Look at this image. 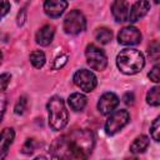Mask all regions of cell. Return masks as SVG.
<instances>
[{"instance_id":"cell-26","label":"cell","mask_w":160,"mask_h":160,"mask_svg":"<svg viewBox=\"0 0 160 160\" xmlns=\"http://www.w3.org/2000/svg\"><path fill=\"white\" fill-rule=\"evenodd\" d=\"M34 149H35V148H34V140L28 139V140L25 141L22 149H21V152H22V154H26V155H30V154L34 152Z\"/></svg>"},{"instance_id":"cell-33","label":"cell","mask_w":160,"mask_h":160,"mask_svg":"<svg viewBox=\"0 0 160 160\" xmlns=\"http://www.w3.org/2000/svg\"><path fill=\"white\" fill-rule=\"evenodd\" d=\"M15 1H20V0H15Z\"/></svg>"},{"instance_id":"cell-31","label":"cell","mask_w":160,"mask_h":160,"mask_svg":"<svg viewBox=\"0 0 160 160\" xmlns=\"http://www.w3.org/2000/svg\"><path fill=\"white\" fill-rule=\"evenodd\" d=\"M1 60H2V54H1V51H0V64H1Z\"/></svg>"},{"instance_id":"cell-20","label":"cell","mask_w":160,"mask_h":160,"mask_svg":"<svg viewBox=\"0 0 160 160\" xmlns=\"http://www.w3.org/2000/svg\"><path fill=\"white\" fill-rule=\"evenodd\" d=\"M26 106H28V100H26L25 96H21V98L16 101V104H15L14 112H15L16 115H22V114L25 112V110H26Z\"/></svg>"},{"instance_id":"cell-1","label":"cell","mask_w":160,"mask_h":160,"mask_svg":"<svg viewBox=\"0 0 160 160\" xmlns=\"http://www.w3.org/2000/svg\"><path fill=\"white\" fill-rule=\"evenodd\" d=\"M94 134L89 129L74 130L58 138L50 150L58 159H86L94 149Z\"/></svg>"},{"instance_id":"cell-12","label":"cell","mask_w":160,"mask_h":160,"mask_svg":"<svg viewBox=\"0 0 160 160\" xmlns=\"http://www.w3.org/2000/svg\"><path fill=\"white\" fill-rule=\"evenodd\" d=\"M129 10H130V6L126 0H114L111 5L112 16L118 22H124L128 20Z\"/></svg>"},{"instance_id":"cell-25","label":"cell","mask_w":160,"mask_h":160,"mask_svg":"<svg viewBox=\"0 0 160 160\" xmlns=\"http://www.w3.org/2000/svg\"><path fill=\"white\" fill-rule=\"evenodd\" d=\"M159 71H160V66H159V64L154 65V68H152V69L150 70V72H149V79H150L151 81H154V82H159V81H160Z\"/></svg>"},{"instance_id":"cell-11","label":"cell","mask_w":160,"mask_h":160,"mask_svg":"<svg viewBox=\"0 0 160 160\" xmlns=\"http://www.w3.org/2000/svg\"><path fill=\"white\" fill-rule=\"evenodd\" d=\"M150 10V2L148 0H138L131 9L129 10V16L128 20L130 22H136L141 18H144Z\"/></svg>"},{"instance_id":"cell-18","label":"cell","mask_w":160,"mask_h":160,"mask_svg":"<svg viewBox=\"0 0 160 160\" xmlns=\"http://www.w3.org/2000/svg\"><path fill=\"white\" fill-rule=\"evenodd\" d=\"M146 102L151 106H159L160 105V88L159 86H154L148 91Z\"/></svg>"},{"instance_id":"cell-15","label":"cell","mask_w":160,"mask_h":160,"mask_svg":"<svg viewBox=\"0 0 160 160\" xmlns=\"http://www.w3.org/2000/svg\"><path fill=\"white\" fill-rule=\"evenodd\" d=\"M86 98L85 95L80 94V92H72L69 99H68V102H69V106L74 110V111H81L85 106H86Z\"/></svg>"},{"instance_id":"cell-22","label":"cell","mask_w":160,"mask_h":160,"mask_svg":"<svg viewBox=\"0 0 160 160\" xmlns=\"http://www.w3.org/2000/svg\"><path fill=\"white\" fill-rule=\"evenodd\" d=\"M149 55L150 58H152L154 60H158L159 59V55H160V50H159V42L158 41H154L150 48H149Z\"/></svg>"},{"instance_id":"cell-3","label":"cell","mask_w":160,"mask_h":160,"mask_svg":"<svg viewBox=\"0 0 160 160\" xmlns=\"http://www.w3.org/2000/svg\"><path fill=\"white\" fill-rule=\"evenodd\" d=\"M49 125L52 130H61L66 126L69 114L65 108V102L60 96H52L48 102Z\"/></svg>"},{"instance_id":"cell-24","label":"cell","mask_w":160,"mask_h":160,"mask_svg":"<svg viewBox=\"0 0 160 160\" xmlns=\"http://www.w3.org/2000/svg\"><path fill=\"white\" fill-rule=\"evenodd\" d=\"M10 79H11V75L8 74V72H4L0 75V92L6 90L9 82H10Z\"/></svg>"},{"instance_id":"cell-10","label":"cell","mask_w":160,"mask_h":160,"mask_svg":"<svg viewBox=\"0 0 160 160\" xmlns=\"http://www.w3.org/2000/svg\"><path fill=\"white\" fill-rule=\"evenodd\" d=\"M68 8L66 0H45L44 2V11L48 16L56 19L64 14Z\"/></svg>"},{"instance_id":"cell-7","label":"cell","mask_w":160,"mask_h":160,"mask_svg":"<svg viewBox=\"0 0 160 160\" xmlns=\"http://www.w3.org/2000/svg\"><path fill=\"white\" fill-rule=\"evenodd\" d=\"M74 84L85 92H90L96 88V76L86 69H80L74 74Z\"/></svg>"},{"instance_id":"cell-23","label":"cell","mask_w":160,"mask_h":160,"mask_svg":"<svg viewBox=\"0 0 160 160\" xmlns=\"http://www.w3.org/2000/svg\"><path fill=\"white\" fill-rule=\"evenodd\" d=\"M68 62V56L65 55V54H62V55H60V56H58L55 60H54V65H52V69H55V70H58V69H61L65 64Z\"/></svg>"},{"instance_id":"cell-8","label":"cell","mask_w":160,"mask_h":160,"mask_svg":"<svg viewBox=\"0 0 160 160\" xmlns=\"http://www.w3.org/2000/svg\"><path fill=\"white\" fill-rule=\"evenodd\" d=\"M118 41L121 45H136L141 41V34L135 26H125L119 31Z\"/></svg>"},{"instance_id":"cell-19","label":"cell","mask_w":160,"mask_h":160,"mask_svg":"<svg viewBox=\"0 0 160 160\" xmlns=\"http://www.w3.org/2000/svg\"><path fill=\"white\" fill-rule=\"evenodd\" d=\"M45 60H46L45 54H44L41 50H35V51H32V52L30 54V62H31L32 66L36 68V69L42 68L44 64H45Z\"/></svg>"},{"instance_id":"cell-14","label":"cell","mask_w":160,"mask_h":160,"mask_svg":"<svg viewBox=\"0 0 160 160\" xmlns=\"http://www.w3.org/2000/svg\"><path fill=\"white\" fill-rule=\"evenodd\" d=\"M54 34H55V29L52 25H44L41 29H39V31L36 32L35 40L39 45L41 46H48L52 39H54Z\"/></svg>"},{"instance_id":"cell-9","label":"cell","mask_w":160,"mask_h":160,"mask_svg":"<svg viewBox=\"0 0 160 160\" xmlns=\"http://www.w3.org/2000/svg\"><path fill=\"white\" fill-rule=\"evenodd\" d=\"M119 101H120L119 98L114 92H105L100 96L98 101V110L100 114L108 115L116 109V106L119 105Z\"/></svg>"},{"instance_id":"cell-13","label":"cell","mask_w":160,"mask_h":160,"mask_svg":"<svg viewBox=\"0 0 160 160\" xmlns=\"http://www.w3.org/2000/svg\"><path fill=\"white\" fill-rule=\"evenodd\" d=\"M14 138H15V131L11 128H5L0 132V160L6 158L10 145L14 141Z\"/></svg>"},{"instance_id":"cell-30","label":"cell","mask_w":160,"mask_h":160,"mask_svg":"<svg viewBox=\"0 0 160 160\" xmlns=\"http://www.w3.org/2000/svg\"><path fill=\"white\" fill-rule=\"evenodd\" d=\"M122 100H124V102H125L126 105H132V104H134V100H135V96H134L132 92H126V94L124 95Z\"/></svg>"},{"instance_id":"cell-5","label":"cell","mask_w":160,"mask_h":160,"mask_svg":"<svg viewBox=\"0 0 160 160\" xmlns=\"http://www.w3.org/2000/svg\"><path fill=\"white\" fill-rule=\"evenodd\" d=\"M130 120V114L128 110H116L111 111L110 116L108 118L105 122V131L108 135H114L118 131H120Z\"/></svg>"},{"instance_id":"cell-2","label":"cell","mask_w":160,"mask_h":160,"mask_svg":"<svg viewBox=\"0 0 160 160\" xmlns=\"http://www.w3.org/2000/svg\"><path fill=\"white\" fill-rule=\"evenodd\" d=\"M116 65L122 74L134 75L144 68L145 59H144V55L140 50L124 49L116 56Z\"/></svg>"},{"instance_id":"cell-17","label":"cell","mask_w":160,"mask_h":160,"mask_svg":"<svg viewBox=\"0 0 160 160\" xmlns=\"http://www.w3.org/2000/svg\"><path fill=\"white\" fill-rule=\"evenodd\" d=\"M95 39L100 42V44H109L112 39V32L110 29L108 28H99L95 32Z\"/></svg>"},{"instance_id":"cell-21","label":"cell","mask_w":160,"mask_h":160,"mask_svg":"<svg viewBox=\"0 0 160 160\" xmlns=\"http://www.w3.org/2000/svg\"><path fill=\"white\" fill-rule=\"evenodd\" d=\"M160 118H156L154 120V122L151 124V136L155 141H159L160 140Z\"/></svg>"},{"instance_id":"cell-6","label":"cell","mask_w":160,"mask_h":160,"mask_svg":"<svg viewBox=\"0 0 160 160\" xmlns=\"http://www.w3.org/2000/svg\"><path fill=\"white\" fill-rule=\"evenodd\" d=\"M85 55H86V62L92 70L101 71L106 68V65H108L106 55L96 45L89 44L85 49Z\"/></svg>"},{"instance_id":"cell-4","label":"cell","mask_w":160,"mask_h":160,"mask_svg":"<svg viewBox=\"0 0 160 160\" xmlns=\"http://www.w3.org/2000/svg\"><path fill=\"white\" fill-rule=\"evenodd\" d=\"M62 26H64V30L66 34L78 35L85 30L86 19L80 10H72L65 16Z\"/></svg>"},{"instance_id":"cell-28","label":"cell","mask_w":160,"mask_h":160,"mask_svg":"<svg viewBox=\"0 0 160 160\" xmlns=\"http://www.w3.org/2000/svg\"><path fill=\"white\" fill-rule=\"evenodd\" d=\"M5 109H6V95L1 91L0 92V122H1L2 116L5 114Z\"/></svg>"},{"instance_id":"cell-27","label":"cell","mask_w":160,"mask_h":160,"mask_svg":"<svg viewBox=\"0 0 160 160\" xmlns=\"http://www.w3.org/2000/svg\"><path fill=\"white\" fill-rule=\"evenodd\" d=\"M9 10H10L9 0H0V20L9 12Z\"/></svg>"},{"instance_id":"cell-16","label":"cell","mask_w":160,"mask_h":160,"mask_svg":"<svg viewBox=\"0 0 160 160\" xmlns=\"http://www.w3.org/2000/svg\"><path fill=\"white\" fill-rule=\"evenodd\" d=\"M148 146H149V138L146 135H140L130 145V151L132 154H140L144 152L148 149Z\"/></svg>"},{"instance_id":"cell-32","label":"cell","mask_w":160,"mask_h":160,"mask_svg":"<svg viewBox=\"0 0 160 160\" xmlns=\"http://www.w3.org/2000/svg\"><path fill=\"white\" fill-rule=\"evenodd\" d=\"M154 1H155V4H159L160 2V0H154Z\"/></svg>"},{"instance_id":"cell-29","label":"cell","mask_w":160,"mask_h":160,"mask_svg":"<svg viewBox=\"0 0 160 160\" xmlns=\"http://www.w3.org/2000/svg\"><path fill=\"white\" fill-rule=\"evenodd\" d=\"M25 20H26V9L22 8V9L19 11L18 18H16V24H18V26H22L24 22H25Z\"/></svg>"}]
</instances>
